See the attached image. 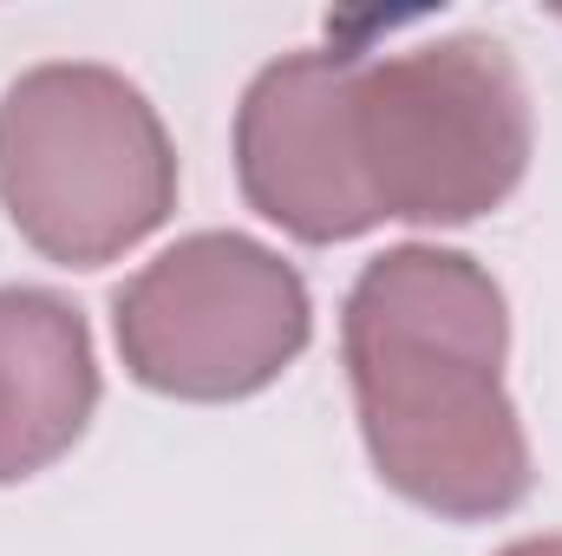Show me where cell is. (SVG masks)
<instances>
[{
  "label": "cell",
  "mask_w": 562,
  "mask_h": 556,
  "mask_svg": "<svg viewBox=\"0 0 562 556\" xmlns=\"http://www.w3.org/2000/svg\"><path fill=\"white\" fill-rule=\"evenodd\" d=\"M497 556H562V537H517V544H504Z\"/></svg>",
  "instance_id": "7"
},
{
  "label": "cell",
  "mask_w": 562,
  "mask_h": 556,
  "mask_svg": "<svg viewBox=\"0 0 562 556\" xmlns=\"http://www.w3.org/2000/svg\"><path fill=\"white\" fill-rule=\"evenodd\" d=\"M347 73L353 46H301L269 59L236 105V184L262 223L307 249L380 230L347 157Z\"/></svg>",
  "instance_id": "5"
},
{
  "label": "cell",
  "mask_w": 562,
  "mask_h": 556,
  "mask_svg": "<svg viewBox=\"0 0 562 556\" xmlns=\"http://www.w3.org/2000/svg\"><path fill=\"white\" fill-rule=\"evenodd\" d=\"M557 20H562V13H557Z\"/></svg>",
  "instance_id": "8"
},
{
  "label": "cell",
  "mask_w": 562,
  "mask_h": 556,
  "mask_svg": "<svg viewBox=\"0 0 562 556\" xmlns=\"http://www.w3.org/2000/svg\"><path fill=\"white\" fill-rule=\"evenodd\" d=\"M99 413L86 314L53 288H0V485L59 465Z\"/></svg>",
  "instance_id": "6"
},
{
  "label": "cell",
  "mask_w": 562,
  "mask_h": 556,
  "mask_svg": "<svg viewBox=\"0 0 562 556\" xmlns=\"http://www.w3.org/2000/svg\"><path fill=\"white\" fill-rule=\"evenodd\" d=\"M177 144L112 66L46 59L0 92V210L59 269H105L177 210Z\"/></svg>",
  "instance_id": "3"
},
{
  "label": "cell",
  "mask_w": 562,
  "mask_h": 556,
  "mask_svg": "<svg viewBox=\"0 0 562 556\" xmlns=\"http://www.w3.org/2000/svg\"><path fill=\"white\" fill-rule=\"evenodd\" d=\"M112 334L138 387L229 407L276 387L307 354L314 301L281 249L243 230H196L112 294Z\"/></svg>",
  "instance_id": "4"
},
{
  "label": "cell",
  "mask_w": 562,
  "mask_h": 556,
  "mask_svg": "<svg viewBox=\"0 0 562 556\" xmlns=\"http://www.w3.org/2000/svg\"><path fill=\"white\" fill-rule=\"evenodd\" d=\"M340 360L367 458L406 504L445 524H491L537 491L504 387L510 308L477 256L438 243L373 256L340 308Z\"/></svg>",
  "instance_id": "1"
},
{
  "label": "cell",
  "mask_w": 562,
  "mask_h": 556,
  "mask_svg": "<svg viewBox=\"0 0 562 556\" xmlns=\"http://www.w3.org/2000/svg\"><path fill=\"white\" fill-rule=\"evenodd\" d=\"M537 151L524 73L491 33L353 53L347 157L373 223L458 230L510 203Z\"/></svg>",
  "instance_id": "2"
}]
</instances>
